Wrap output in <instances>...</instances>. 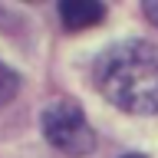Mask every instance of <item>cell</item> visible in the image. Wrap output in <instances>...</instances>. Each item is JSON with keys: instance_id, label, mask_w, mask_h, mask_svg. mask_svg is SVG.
<instances>
[{"instance_id": "1", "label": "cell", "mask_w": 158, "mask_h": 158, "mask_svg": "<svg viewBox=\"0 0 158 158\" xmlns=\"http://www.w3.org/2000/svg\"><path fill=\"white\" fill-rule=\"evenodd\" d=\"M96 86L112 106L155 115L158 112V46L145 40H125L96 59Z\"/></svg>"}, {"instance_id": "2", "label": "cell", "mask_w": 158, "mask_h": 158, "mask_svg": "<svg viewBox=\"0 0 158 158\" xmlns=\"http://www.w3.org/2000/svg\"><path fill=\"white\" fill-rule=\"evenodd\" d=\"M43 135H46L49 145H56L66 155H86L96 145V135H92V125H89L86 112L76 102H66V99L46 106V112H43Z\"/></svg>"}, {"instance_id": "3", "label": "cell", "mask_w": 158, "mask_h": 158, "mask_svg": "<svg viewBox=\"0 0 158 158\" xmlns=\"http://www.w3.org/2000/svg\"><path fill=\"white\" fill-rule=\"evenodd\" d=\"M59 17H63L66 30H89L106 17V7L102 3H73L69 0V3H59Z\"/></svg>"}, {"instance_id": "4", "label": "cell", "mask_w": 158, "mask_h": 158, "mask_svg": "<svg viewBox=\"0 0 158 158\" xmlns=\"http://www.w3.org/2000/svg\"><path fill=\"white\" fill-rule=\"evenodd\" d=\"M17 89H20V76H17L10 66L0 63V106H7L10 99L17 96Z\"/></svg>"}, {"instance_id": "5", "label": "cell", "mask_w": 158, "mask_h": 158, "mask_svg": "<svg viewBox=\"0 0 158 158\" xmlns=\"http://www.w3.org/2000/svg\"><path fill=\"white\" fill-rule=\"evenodd\" d=\"M145 10H148V17H152V20H155V23H158V3H148Z\"/></svg>"}, {"instance_id": "6", "label": "cell", "mask_w": 158, "mask_h": 158, "mask_svg": "<svg viewBox=\"0 0 158 158\" xmlns=\"http://www.w3.org/2000/svg\"><path fill=\"white\" fill-rule=\"evenodd\" d=\"M125 158H145V155H125Z\"/></svg>"}]
</instances>
